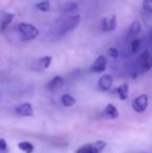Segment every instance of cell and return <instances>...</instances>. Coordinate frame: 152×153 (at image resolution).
<instances>
[{"label":"cell","instance_id":"obj_1","mask_svg":"<svg viewBox=\"0 0 152 153\" xmlns=\"http://www.w3.org/2000/svg\"><path fill=\"white\" fill-rule=\"evenodd\" d=\"M18 29L22 39L25 41H33L37 39L40 34V30L38 27L30 23H20Z\"/></svg>","mask_w":152,"mask_h":153},{"label":"cell","instance_id":"obj_2","mask_svg":"<svg viewBox=\"0 0 152 153\" xmlns=\"http://www.w3.org/2000/svg\"><path fill=\"white\" fill-rule=\"evenodd\" d=\"M105 147L106 143L104 141H96L94 143H87L80 146L75 153H101Z\"/></svg>","mask_w":152,"mask_h":153},{"label":"cell","instance_id":"obj_3","mask_svg":"<svg viewBox=\"0 0 152 153\" xmlns=\"http://www.w3.org/2000/svg\"><path fill=\"white\" fill-rule=\"evenodd\" d=\"M80 23V16L79 15H72L68 17L65 21L63 22L61 26V33H67V32L75 29L78 24Z\"/></svg>","mask_w":152,"mask_h":153},{"label":"cell","instance_id":"obj_4","mask_svg":"<svg viewBox=\"0 0 152 153\" xmlns=\"http://www.w3.org/2000/svg\"><path fill=\"white\" fill-rule=\"evenodd\" d=\"M131 107L136 113H145L148 107V96L146 94H142L138 96L131 103Z\"/></svg>","mask_w":152,"mask_h":153},{"label":"cell","instance_id":"obj_5","mask_svg":"<svg viewBox=\"0 0 152 153\" xmlns=\"http://www.w3.org/2000/svg\"><path fill=\"white\" fill-rule=\"evenodd\" d=\"M139 68L142 73H146L152 69V55L148 50H145L139 57Z\"/></svg>","mask_w":152,"mask_h":153},{"label":"cell","instance_id":"obj_6","mask_svg":"<svg viewBox=\"0 0 152 153\" xmlns=\"http://www.w3.org/2000/svg\"><path fill=\"white\" fill-rule=\"evenodd\" d=\"M117 28V17L113 15L110 18H103L101 21V29L104 32L114 31Z\"/></svg>","mask_w":152,"mask_h":153},{"label":"cell","instance_id":"obj_7","mask_svg":"<svg viewBox=\"0 0 152 153\" xmlns=\"http://www.w3.org/2000/svg\"><path fill=\"white\" fill-rule=\"evenodd\" d=\"M106 69V59L104 55H99L95 59L94 64L91 67V71L94 73H101Z\"/></svg>","mask_w":152,"mask_h":153},{"label":"cell","instance_id":"obj_8","mask_svg":"<svg viewBox=\"0 0 152 153\" xmlns=\"http://www.w3.org/2000/svg\"><path fill=\"white\" fill-rule=\"evenodd\" d=\"M113 85V77L110 75H102L98 80V87L102 92H108Z\"/></svg>","mask_w":152,"mask_h":153},{"label":"cell","instance_id":"obj_9","mask_svg":"<svg viewBox=\"0 0 152 153\" xmlns=\"http://www.w3.org/2000/svg\"><path fill=\"white\" fill-rule=\"evenodd\" d=\"M16 113L21 117H31L33 115V108L30 103H23L17 107Z\"/></svg>","mask_w":152,"mask_h":153},{"label":"cell","instance_id":"obj_10","mask_svg":"<svg viewBox=\"0 0 152 153\" xmlns=\"http://www.w3.org/2000/svg\"><path fill=\"white\" fill-rule=\"evenodd\" d=\"M64 85V78L62 76H54L48 83H47V89L49 91H56Z\"/></svg>","mask_w":152,"mask_h":153},{"label":"cell","instance_id":"obj_11","mask_svg":"<svg viewBox=\"0 0 152 153\" xmlns=\"http://www.w3.org/2000/svg\"><path fill=\"white\" fill-rule=\"evenodd\" d=\"M103 114L106 118L112 119V120H115L119 117V111H118V108L115 106L114 104H108L106 105L105 108H104V111H103Z\"/></svg>","mask_w":152,"mask_h":153},{"label":"cell","instance_id":"obj_12","mask_svg":"<svg viewBox=\"0 0 152 153\" xmlns=\"http://www.w3.org/2000/svg\"><path fill=\"white\" fill-rule=\"evenodd\" d=\"M115 93H117L118 97L121 100H126L128 98V95H129V85L127 83H123L120 87L116 88Z\"/></svg>","mask_w":152,"mask_h":153},{"label":"cell","instance_id":"obj_13","mask_svg":"<svg viewBox=\"0 0 152 153\" xmlns=\"http://www.w3.org/2000/svg\"><path fill=\"white\" fill-rule=\"evenodd\" d=\"M14 18H15V15L12 14V13H6V14H4L3 19H2V21H1V25H0V31L3 32L10 25V23L13 22Z\"/></svg>","mask_w":152,"mask_h":153},{"label":"cell","instance_id":"obj_14","mask_svg":"<svg viewBox=\"0 0 152 153\" xmlns=\"http://www.w3.org/2000/svg\"><path fill=\"white\" fill-rule=\"evenodd\" d=\"M51 62H52V57L46 55V56H43V57H41V59H38L37 66L40 70H45V69H47V68L50 67Z\"/></svg>","mask_w":152,"mask_h":153},{"label":"cell","instance_id":"obj_15","mask_svg":"<svg viewBox=\"0 0 152 153\" xmlns=\"http://www.w3.org/2000/svg\"><path fill=\"white\" fill-rule=\"evenodd\" d=\"M141 30H142V25H141L140 21H136V20L133 21L129 27L130 36H131L133 39H136V36H138L139 34L141 33Z\"/></svg>","mask_w":152,"mask_h":153},{"label":"cell","instance_id":"obj_16","mask_svg":"<svg viewBox=\"0 0 152 153\" xmlns=\"http://www.w3.org/2000/svg\"><path fill=\"white\" fill-rule=\"evenodd\" d=\"M61 102L64 106L71 107L76 103V99L70 94H64L63 96L61 97Z\"/></svg>","mask_w":152,"mask_h":153},{"label":"cell","instance_id":"obj_17","mask_svg":"<svg viewBox=\"0 0 152 153\" xmlns=\"http://www.w3.org/2000/svg\"><path fill=\"white\" fill-rule=\"evenodd\" d=\"M77 8H78V4L76 2H68V3L63 5V12L68 15H74V13L77 10Z\"/></svg>","mask_w":152,"mask_h":153},{"label":"cell","instance_id":"obj_18","mask_svg":"<svg viewBox=\"0 0 152 153\" xmlns=\"http://www.w3.org/2000/svg\"><path fill=\"white\" fill-rule=\"evenodd\" d=\"M18 148L24 153H33L35 151V146L30 142H21L18 144Z\"/></svg>","mask_w":152,"mask_h":153},{"label":"cell","instance_id":"obj_19","mask_svg":"<svg viewBox=\"0 0 152 153\" xmlns=\"http://www.w3.org/2000/svg\"><path fill=\"white\" fill-rule=\"evenodd\" d=\"M36 8L39 10H41V12H49L51 8L50 6V3H49L48 1H41V2H38L37 4H36Z\"/></svg>","mask_w":152,"mask_h":153},{"label":"cell","instance_id":"obj_20","mask_svg":"<svg viewBox=\"0 0 152 153\" xmlns=\"http://www.w3.org/2000/svg\"><path fill=\"white\" fill-rule=\"evenodd\" d=\"M141 43H142V41H141L140 39H133V40H132L131 44H130L131 52L134 53L139 50V48H140V46H141Z\"/></svg>","mask_w":152,"mask_h":153},{"label":"cell","instance_id":"obj_21","mask_svg":"<svg viewBox=\"0 0 152 153\" xmlns=\"http://www.w3.org/2000/svg\"><path fill=\"white\" fill-rule=\"evenodd\" d=\"M143 7L149 14H152V0H144L143 1Z\"/></svg>","mask_w":152,"mask_h":153},{"label":"cell","instance_id":"obj_22","mask_svg":"<svg viewBox=\"0 0 152 153\" xmlns=\"http://www.w3.org/2000/svg\"><path fill=\"white\" fill-rule=\"evenodd\" d=\"M108 55L114 59L119 57V50H118L117 48H115V47H112V48L108 49Z\"/></svg>","mask_w":152,"mask_h":153},{"label":"cell","instance_id":"obj_23","mask_svg":"<svg viewBox=\"0 0 152 153\" xmlns=\"http://www.w3.org/2000/svg\"><path fill=\"white\" fill-rule=\"evenodd\" d=\"M6 149H7V143H6V141L3 139H0V151L4 152L6 151Z\"/></svg>","mask_w":152,"mask_h":153},{"label":"cell","instance_id":"obj_24","mask_svg":"<svg viewBox=\"0 0 152 153\" xmlns=\"http://www.w3.org/2000/svg\"><path fill=\"white\" fill-rule=\"evenodd\" d=\"M151 33H152V31H151Z\"/></svg>","mask_w":152,"mask_h":153}]
</instances>
